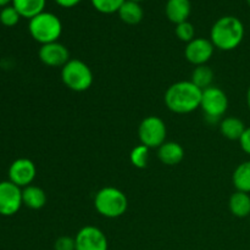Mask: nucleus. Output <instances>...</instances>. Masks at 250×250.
I'll return each instance as SVG.
<instances>
[{
  "instance_id": "1",
  "label": "nucleus",
  "mask_w": 250,
  "mask_h": 250,
  "mask_svg": "<svg viewBox=\"0 0 250 250\" xmlns=\"http://www.w3.org/2000/svg\"><path fill=\"white\" fill-rule=\"evenodd\" d=\"M203 90L190 81H180L171 84L165 92V105L175 114H189L200 107Z\"/></svg>"
},
{
  "instance_id": "2",
  "label": "nucleus",
  "mask_w": 250,
  "mask_h": 250,
  "mask_svg": "<svg viewBox=\"0 0 250 250\" xmlns=\"http://www.w3.org/2000/svg\"><path fill=\"white\" fill-rule=\"evenodd\" d=\"M244 38V24L236 16H222L212 24L210 41L222 51H231L238 48Z\"/></svg>"
},
{
  "instance_id": "3",
  "label": "nucleus",
  "mask_w": 250,
  "mask_h": 250,
  "mask_svg": "<svg viewBox=\"0 0 250 250\" xmlns=\"http://www.w3.org/2000/svg\"><path fill=\"white\" fill-rule=\"evenodd\" d=\"M28 32L36 42L43 44L58 42L62 33V22L55 14L43 11L28 22Z\"/></svg>"
},
{
  "instance_id": "4",
  "label": "nucleus",
  "mask_w": 250,
  "mask_h": 250,
  "mask_svg": "<svg viewBox=\"0 0 250 250\" xmlns=\"http://www.w3.org/2000/svg\"><path fill=\"white\" fill-rule=\"evenodd\" d=\"M95 210L107 219H117L126 214L128 199L121 189L116 187H104L94 197Z\"/></svg>"
},
{
  "instance_id": "5",
  "label": "nucleus",
  "mask_w": 250,
  "mask_h": 250,
  "mask_svg": "<svg viewBox=\"0 0 250 250\" xmlns=\"http://www.w3.org/2000/svg\"><path fill=\"white\" fill-rule=\"evenodd\" d=\"M61 80L72 92H85L93 84V72L84 61L70 59V61L61 68Z\"/></svg>"
},
{
  "instance_id": "6",
  "label": "nucleus",
  "mask_w": 250,
  "mask_h": 250,
  "mask_svg": "<svg viewBox=\"0 0 250 250\" xmlns=\"http://www.w3.org/2000/svg\"><path fill=\"white\" fill-rule=\"evenodd\" d=\"M167 128L163 119L159 116L146 117L142 120L138 127V137L141 144L148 146L149 149L159 148L166 142Z\"/></svg>"
},
{
  "instance_id": "7",
  "label": "nucleus",
  "mask_w": 250,
  "mask_h": 250,
  "mask_svg": "<svg viewBox=\"0 0 250 250\" xmlns=\"http://www.w3.org/2000/svg\"><path fill=\"white\" fill-rule=\"evenodd\" d=\"M200 109L204 111L205 117L211 122L220 120L229 109V98L226 93L221 88L215 85L204 89L202 94Z\"/></svg>"
},
{
  "instance_id": "8",
  "label": "nucleus",
  "mask_w": 250,
  "mask_h": 250,
  "mask_svg": "<svg viewBox=\"0 0 250 250\" xmlns=\"http://www.w3.org/2000/svg\"><path fill=\"white\" fill-rule=\"evenodd\" d=\"M22 203V188L14 185L11 181L0 182V215L14 216L20 211Z\"/></svg>"
},
{
  "instance_id": "9",
  "label": "nucleus",
  "mask_w": 250,
  "mask_h": 250,
  "mask_svg": "<svg viewBox=\"0 0 250 250\" xmlns=\"http://www.w3.org/2000/svg\"><path fill=\"white\" fill-rule=\"evenodd\" d=\"M76 250H107L109 242L100 229L95 226H84L75 237Z\"/></svg>"
},
{
  "instance_id": "10",
  "label": "nucleus",
  "mask_w": 250,
  "mask_h": 250,
  "mask_svg": "<svg viewBox=\"0 0 250 250\" xmlns=\"http://www.w3.org/2000/svg\"><path fill=\"white\" fill-rule=\"evenodd\" d=\"M9 181L20 188L31 186L37 176V167L32 160L27 158H20L12 161L9 167Z\"/></svg>"
},
{
  "instance_id": "11",
  "label": "nucleus",
  "mask_w": 250,
  "mask_h": 250,
  "mask_svg": "<svg viewBox=\"0 0 250 250\" xmlns=\"http://www.w3.org/2000/svg\"><path fill=\"white\" fill-rule=\"evenodd\" d=\"M38 58L48 67H61L70 61V51L60 42L43 44L38 50Z\"/></svg>"
},
{
  "instance_id": "12",
  "label": "nucleus",
  "mask_w": 250,
  "mask_h": 250,
  "mask_svg": "<svg viewBox=\"0 0 250 250\" xmlns=\"http://www.w3.org/2000/svg\"><path fill=\"white\" fill-rule=\"evenodd\" d=\"M214 50L215 46L210 39L194 38L186 45L185 56L192 65H207L208 61L214 55Z\"/></svg>"
},
{
  "instance_id": "13",
  "label": "nucleus",
  "mask_w": 250,
  "mask_h": 250,
  "mask_svg": "<svg viewBox=\"0 0 250 250\" xmlns=\"http://www.w3.org/2000/svg\"><path fill=\"white\" fill-rule=\"evenodd\" d=\"M190 12H192L190 0H167L165 5L166 17L175 24L188 21Z\"/></svg>"
},
{
  "instance_id": "14",
  "label": "nucleus",
  "mask_w": 250,
  "mask_h": 250,
  "mask_svg": "<svg viewBox=\"0 0 250 250\" xmlns=\"http://www.w3.org/2000/svg\"><path fill=\"white\" fill-rule=\"evenodd\" d=\"M158 158L164 165H178L185 159V149L177 142H165L158 148Z\"/></svg>"
},
{
  "instance_id": "15",
  "label": "nucleus",
  "mask_w": 250,
  "mask_h": 250,
  "mask_svg": "<svg viewBox=\"0 0 250 250\" xmlns=\"http://www.w3.org/2000/svg\"><path fill=\"white\" fill-rule=\"evenodd\" d=\"M46 193L38 186H27L22 188V203L32 210H41L46 204Z\"/></svg>"
},
{
  "instance_id": "16",
  "label": "nucleus",
  "mask_w": 250,
  "mask_h": 250,
  "mask_svg": "<svg viewBox=\"0 0 250 250\" xmlns=\"http://www.w3.org/2000/svg\"><path fill=\"white\" fill-rule=\"evenodd\" d=\"M247 129L246 125L241 119L234 116L225 117L220 122V132L225 138L229 139V141H238L241 137L243 136L244 131Z\"/></svg>"
},
{
  "instance_id": "17",
  "label": "nucleus",
  "mask_w": 250,
  "mask_h": 250,
  "mask_svg": "<svg viewBox=\"0 0 250 250\" xmlns=\"http://www.w3.org/2000/svg\"><path fill=\"white\" fill-rule=\"evenodd\" d=\"M120 19L122 22L127 24H138L144 17V10L142 7L141 2L132 1V0H126L117 11Z\"/></svg>"
},
{
  "instance_id": "18",
  "label": "nucleus",
  "mask_w": 250,
  "mask_h": 250,
  "mask_svg": "<svg viewBox=\"0 0 250 250\" xmlns=\"http://www.w3.org/2000/svg\"><path fill=\"white\" fill-rule=\"evenodd\" d=\"M229 208L231 214L239 219L250 216V195L248 193L236 190L229 197Z\"/></svg>"
},
{
  "instance_id": "19",
  "label": "nucleus",
  "mask_w": 250,
  "mask_h": 250,
  "mask_svg": "<svg viewBox=\"0 0 250 250\" xmlns=\"http://www.w3.org/2000/svg\"><path fill=\"white\" fill-rule=\"evenodd\" d=\"M46 0H12L11 5L19 11L21 17L33 19L41 12L45 11Z\"/></svg>"
},
{
  "instance_id": "20",
  "label": "nucleus",
  "mask_w": 250,
  "mask_h": 250,
  "mask_svg": "<svg viewBox=\"0 0 250 250\" xmlns=\"http://www.w3.org/2000/svg\"><path fill=\"white\" fill-rule=\"evenodd\" d=\"M234 188L239 192L250 193V160L239 164L232 176Z\"/></svg>"
},
{
  "instance_id": "21",
  "label": "nucleus",
  "mask_w": 250,
  "mask_h": 250,
  "mask_svg": "<svg viewBox=\"0 0 250 250\" xmlns=\"http://www.w3.org/2000/svg\"><path fill=\"white\" fill-rule=\"evenodd\" d=\"M190 82L194 83L199 89H207V88L211 87L212 82H214V71L208 65L195 66L192 72Z\"/></svg>"
},
{
  "instance_id": "22",
  "label": "nucleus",
  "mask_w": 250,
  "mask_h": 250,
  "mask_svg": "<svg viewBox=\"0 0 250 250\" xmlns=\"http://www.w3.org/2000/svg\"><path fill=\"white\" fill-rule=\"evenodd\" d=\"M149 150L150 149L143 144L134 146L129 154V160L132 165L137 168H146L149 161Z\"/></svg>"
},
{
  "instance_id": "23",
  "label": "nucleus",
  "mask_w": 250,
  "mask_h": 250,
  "mask_svg": "<svg viewBox=\"0 0 250 250\" xmlns=\"http://www.w3.org/2000/svg\"><path fill=\"white\" fill-rule=\"evenodd\" d=\"M126 0H90L93 7L102 14H115Z\"/></svg>"
},
{
  "instance_id": "24",
  "label": "nucleus",
  "mask_w": 250,
  "mask_h": 250,
  "mask_svg": "<svg viewBox=\"0 0 250 250\" xmlns=\"http://www.w3.org/2000/svg\"><path fill=\"white\" fill-rule=\"evenodd\" d=\"M21 15L19 14L16 9L12 5L1 7L0 10V23L6 27H14L19 23Z\"/></svg>"
},
{
  "instance_id": "25",
  "label": "nucleus",
  "mask_w": 250,
  "mask_h": 250,
  "mask_svg": "<svg viewBox=\"0 0 250 250\" xmlns=\"http://www.w3.org/2000/svg\"><path fill=\"white\" fill-rule=\"evenodd\" d=\"M175 33L180 41L186 42V43H189L190 41H193L195 38L194 26L189 21H185L176 24Z\"/></svg>"
},
{
  "instance_id": "26",
  "label": "nucleus",
  "mask_w": 250,
  "mask_h": 250,
  "mask_svg": "<svg viewBox=\"0 0 250 250\" xmlns=\"http://www.w3.org/2000/svg\"><path fill=\"white\" fill-rule=\"evenodd\" d=\"M54 250H76L75 238L70 236H61L54 243Z\"/></svg>"
},
{
  "instance_id": "27",
  "label": "nucleus",
  "mask_w": 250,
  "mask_h": 250,
  "mask_svg": "<svg viewBox=\"0 0 250 250\" xmlns=\"http://www.w3.org/2000/svg\"><path fill=\"white\" fill-rule=\"evenodd\" d=\"M239 144H241L242 150H243L244 153L248 154V155H250V127H247L243 136L239 139Z\"/></svg>"
},
{
  "instance_id": "28",
  "label": "nucleus",
  "mask_w": 250,
  "mask_h": 250,
  "mask_svg": "<svg viewBox=\"0 0 250 250\" xmlns=\"http://www.w3.org/2000/svg\"><path fill=\"white\" fill-rule=\"evenodd\" d=\"M59 6L65 7V9H71V7H75L80 4L82 0H54Z\"/></svg>"
},
{
  "instance_id": "29",
  "label": "nucleus",
  "mask_w": 250,
  "mask_h": 250,
  "mask_svg": "<svg viewBox=\"0 0 250 250\" xmlns=\"http://www.w3.org/2000/svg\"><path fill=\"white\" fill-rule=\"evenodd\" d=\"M12 0H0V7H5L11 2Z\"/></svg>"
},
{
  "instance_id": "30",
  "label": "nucleus",
  "mask_w": 250,
  "mask_h": 250,
  "mask_svg": "<svg viewBox=\"0 0 250 250\" xmlns=\"http://www.w3.org/2000/svg\"><path fill=\"white\" fill-rule=\"evenodd\" d=\"M247 104H248V107L250 110V87L248 88V92H247Z\"/></svg>"
},
{
  "instance_id": "31",
  "label": "nucleus",
  "mask_w": 250,
  "mask_h": 250,
  "mask_svg": "<svg viewBox=\"0 0 250 250\" xmlns=\"http://www.w3.org/2000/svg\"><path fill=\"white\" fill-rule=\"evenodd\" d=\"M132 1H137V2H141V1H143V0H132Z\"/></svg>"
},
{
  "instance_id": "32",
  "label": "nucleus",
  "mask_w": 250,
  "mask_h": 250,
  "mask_svg": "<svg viewBox=\"0 0 250 250\" xmlns=\"http://www.w3.org/2000/svg\"><path fill=\"white\" fill-rule=\"evenodd\" d=\"M247 2H248V5L250 6V0H247Z\"/></svg>"
}]
</instances>
